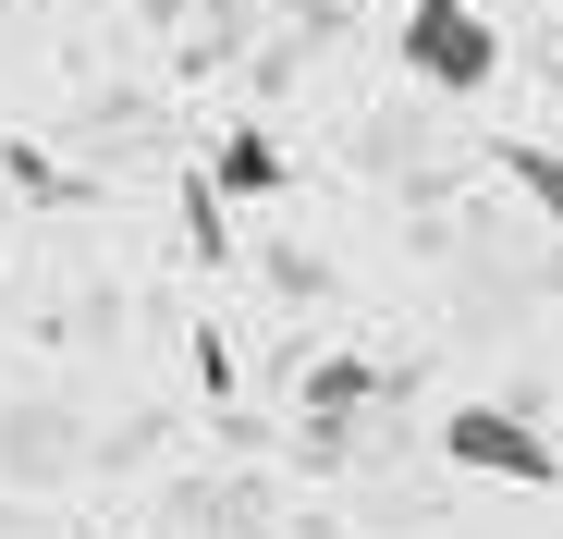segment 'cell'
I'll return each mask as SVG.
<instances>
[{"mask_svg": "<svg viewBox=\"0 0 563 539\" xmlns=\"http://www.w3.org/2000/svg\"><path fill=\"white\" fill-rule=\"evenodd\" d=\"M405 74L441 86V99H478V86L503 74V37L478 0H405Z\"/></svg>", "mask_w": 563, "mask_h": 539, "instance_id": "6da1fadb", "label": "cell"}, {"mask_svg": "<svg viewBox=\"0 0 563 539\" xmlns=\"http://www.w3.org/2000/svg\"><path fill=\"white\" fill-rule=\"evenodd\" d=\"M209 185H221V197H269V185H282V147H269V135H233Z\"/></svg>", "mask_w": 563, "mask_h": 539, "instance_id": "277c9868", "label": "cell"}, {"mask_svg": "<svg viewBox=\"0 0 563 539\" xmlns=\"http://www.w3.org/2000/svg\"><path fill=\"white\" fill-rule=\"evenodd\" d=\"M503 172H515V185H527V209L563 233V147H539V135H503Z\"/></svg>", "mask_w": 563, "mask_h": 539, "instance_id": "3957f363", "label": "cell"}, {"mask_svg": "<svg viewBox=\"0 0 563 539\" xmlns=\"http://www.w3.org/2000/svg\"><path fill=\"white\" fill-rule=\"evenodd\" d=\"M441 454H453L465 479H515V491H551V479H563L551 429H527L515 405H453V417H441Z\"/></svg>", "mask_w": 563, "mask_h": 539, "instance_id": "7a4b0ae2", "label": "cell"}]
</instances>
